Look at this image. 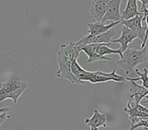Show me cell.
Here are the masks:
<instances>
[{
	"label": "cell",
	"instance_id": "4",
	"mask_svg": "<svg viewBox=\"0 0 148 130\" xmlns=\"http://www.w3.org/2000/svg\"><path fill=\"white\" fill-rule=\"evenodd\" d=\"M28 88V85L23 81L8 79L0 82V103L6 99H11L14 104H17L18 98Z\"/></svg>",
	"mask_w": 148,
	"mask_h": 130
},
{
	"label": "cell",
	"instance_id": "1",
	"mask_svg": "<svg viewBox=\"0 0 148 130\" xmlns=\"http://www.w3.org/2000/svg\"><path fill=\"white\" fill-rule=\"evenodd\" d=\"M82 47L76 44V42L70 41L69 43H64L60 46V49L57 53V65L58 69L56 72V76L59 79H65L70 84L83 85V82L79 81L75 78L71 72V65L74 60H78Z\"/></svg>",
	"mask_w": 148,
	"mask_h": 130
},
{
	"label": "cell",
	"instance_id": "10",
	"mask_svg": "<svg viewBox=\"0 0 148 130\" xmlns=\"http://www.w3.org/2000/svg\"><path fill=\"white\" fill-rule=\"evenodd\" d=\"M108 117L105 114L95 110L94 115L90 118H86L84 123L90 128V130H98L99 128H107Z\"/></svg>",
	"mask_w": 148,
	"mask_h": 130
},
{
	"label": "cell",
	"instance_id": "3",
	"mask_svg": "<svg viewBox=\"0 0 148 130\" xmlns=\"http://www.w3.org/2000/svg\"><path fill=\"white\" fill-rule=\"evenodd\" d=\"M148 60L147 47H144L143 49H134L128 48L125 52H123V56L121 60L116 62V65L121 68L127 75H129L136 67L147 62Z\"/></svg>",
	"mask_w": 148,
	"mask_h": 130
},
{
	"label": "cell",
	"instance_id": "17",
	"mask_svg": "<svg viewBox=\"0 0 148 130\" xmlns=\"http://www.w3.org/2000/svg\"><path fill=\"white\" fill-rule=\"evenodd\" d=\"M140 2H141V3H142L140 12H141L143 14V18H145V17L148 16V0H140Z\"/></svg>",
	"mask_w": 148,
	"mask_h": 130
},
{
	"label": "cell",
	"instance_id": "5",
	"mask_svg": "<svg viewBox=\"0 0 148 130\" xmlns=\"http://www.w3.org/2000/svg\"><path fill=\"white\" fill-rule=\"evenodd\" d=\"M142 19H143V14L140 12L139 16L132 19L121 21V23L123 26L127 27V28L134 31L138 35V38L141 41H143L145 35H146V31H147V27H144L142 25Z\"/></svg>",
	"mask_w": 148,
	"mask_h": 130
},
{
	"label": "cell",
	"instance_id": "11",
	"mask_svg": "<svg viewBox=\"0 0 148 130\" xmlns=\"http://www.w3.org/2000/svg\"><path fill=\"white\" fill-rule=\"evenodd\" d=\"M121 22H111L109 24H105L102 22H88V35L89 36H95L101 34L106 33L111 28H114L115 26L120 24Z\"/></svg>",
	"mask_w": 148,
	"mask_h": 130
},
{
	"label": "cell",
	"instance_id": "18",
	"mask_svg": "<svg viewBox=\"0 0 148 130\" xmlns=\"http://www.w3.org/2000/svg\"><path fill=\"white\" fill-rule=\"evenodd\" d=\"M10 111V109L8 107H3V108H0V114L1 113H4V112H9Z\"/></svg>",
	"mask_w": 148,
	"mask_h": 130
},
{
	"label": "cell",
	"instance_id": "8",
	"mask_svg": "<svg viewBox=\"0 0 148 130\" xmlns=\"http://www.w3.org/2000/svg\"><path fill=\"white\" fill-rule=\"evenodd\" d=\"M136 38H138V35L134 31H132L131 29H129L127 27L123 26V28L121 29V36L118 39L112 40L110 43L111 44H113V43H119V44H121V47L120 49L123 53L127 49L129 48V44L131 42H133V41L134 39H136Z\"/></svg>",
	"mask_w": 148,
	"mask_h": 130
},
{
	"label": "cell",
	"instance_id": "7",
	"mask_svg": "<svg viewBox=\"0 0 148 130\" xmlns=\"http://www.w3.org/2000/svg\"><path fill=\"white\" fill-rule=\"evenodd\" d=\"M121 3V0H109L107 12L101 21L102 23H105L108 21H112L113 22H121V14L120 11V8Z\"/></svg>",
	"mask_w": 148,
	"mask_h": 130
},
{
	"label": "cell",
	"instance_id": "2",
	"mask_svg": "<svg viewBox=\"0 0 148 130\" xmlns=\"http://www.w3.org/2000/svg\"><path fill=\"white\" fill-rule=\"evenodd\" d=\"M71 72L76 79L81 82H90L92 84L96 83H106L109 81L114 82H124L127 81L124 76L116 73V70H113L111 72H105L101 71L90 72L82 68L78 63L77 60H74L71 65Z\"/></svg>",
	"mask_w": 148,
	"mask_h": 130
},
{
	"label": "cell",
	"instance_id": "6",
	"mask_svg": "<svg viewBox=\"0 0 148 130\" xmlns=\"http://www.w3.org/2000/svg\"><path fill=\"white\" fill-rule=\"evenodd\" d=\"M131 82V88H130V97L128 99V104L131 106L138 105L141 103L142 99L148 95V90L143 87L141 85L137 84L136 82Z\"/></svg>",
	"mask_w": 148,
	"mask_h": 130
},
{
	"label": "cell",
	"instance_id": "9",
	"mask_svg": "<svg viewBox=\"0 0 148 130\" xmlns=\"http://www.w3.org/2000/svg\"><path fill=\"white\" fill-rule=\"evenodd\" d=\"M109 3V0H94L91 3L90 15L98 22H101Z\"/></svg>",
	"mask_w": 148,
	"mask_h": 130
},
{
	"label": "cell",
	"instance_id": "19",
	"mask_svg": "<svg viewBox=\"0 0 148 130\" xmlns=\"http://www.w3.org/2000/svg\"><path fill=\"white\" fill-rule=\"evenodd\" d=\"M142 104L145 105V107L148 108V95L147 96H146V98H145V100L142 102ZM143 104H142V105H143Z\"/></svg>",
	"mask_w": 148,
	"mask_h": 130
},
{
	"label": "cell",
	"instance_id": "12",
	"mask_svg": "<svg viewBox=\"0 0 148 130\" xmlns=\"http://www.w3.org/2000/svg\"><path fill=\"white\" fill-rule=\"evenodd\" d=\"M101 44H88L82 47V52H84L88 56V63H93L96 61H112L113 60L111 58H108L107 56H101L96 53V49L101 46Z\"/></svg>",
	"mask_w": 148,
	"mask_h": 130
},
{
	"label": "cell",
	"instance_id": "13",
	"mask_svg": "<svg viewBox=\"0 0 148 130\" xmlns=\"http://www.w3.org/2000/svg\"><path fill=\"white\" fill-rule=\"evenodd\" d=\"M138 0H128L127 2L126 8L121 14V21L132 19L140 14L138 9Z\"/></svg>",
	"mask_w": 148,
	"mask_h": 130
},
{
	"label": "cell",
	"instance_id": "16",
	"mask_svg": "<svg viewBox=\"0 0 148 130\" xmlns=\"http://www.w3.org/2000/svg\"><path fill=\"white\" fill-rule=\"evenodd\" d=\"M130 121L132 123L129 130H135L139 128L148 129V118H134Z\"/></svg>",
	"mask_w": 148,
	"mask_h": 130
},
{
	"label": "cell",
	"instance_id": "14",
	"mask_svg": "<svg viewBox=\"0 0 148 130\" xmlns=\"http://www.w3.org/2000/svg\"><path fill=\"white\" fill-rule=\"evenodd\" d=\"M111 44H101L97 49H96V53L101 55V56H106V55H109V54H118L121 59L123 56V53L121 51V49H113L111 48L109 46Z\"/></svg>",
	"mask_w": 148,
	"mask_h": 130
},
{
	"label": "cell",
	"instance_id": "15",
	"mask_svg": "<svg viewBox=\"0 0 148 130\" xmlns=\"http://www.w3.org/2000/svg\"><path fill=\"white\" fill-rule=\"evenodd\" d=\"M135 72L136 73L140 76L139 78H136V79H133V78H128L127 77L126 78V80L127 81H134V82H136V81H141L142 83V86L145 87L146 89L148 90V70L147 67H144V70L143 72H140L139 69H135Z\"/></svg>",
	"mask_w": 148,
	"mask_h": 130
},
{
	"label": "cell",
	"instance_id": "20",
	"mask_svg": "<svg viewBox=\"0 0 148 130\" xmlns=\"http://www.w3.org/2000/svg\"><path fill=\"white\" fill-rule=\"evenodd\" d=\"M145 130H148V129H144Z\"/></svg>",
	"mask_w": 148,
	"mask_h": 130
}]
</instances>
